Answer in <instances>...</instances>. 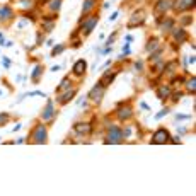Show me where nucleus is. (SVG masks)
<instances>
[{
    "label": "nucleus",
    "instance_id": "1",
    "mask_svg": "<svg viewBox=\"0 0 196 196\" xmlns=\"http://www.w3.org/2000/svg\"><path fill=\"white\" fill-rule=\"evenodd\" d=\"M29 143H34V145H44L48 142V128L46 125L43 123H36L34 128L31 130L29 133V138H27Z\"/></svg>",
    "mask_w": 196,
    "mask_h": 196
},
{
    "label": "nucleus",
    "instance_id": "2",
    "mask_svg": "<svg viewBox=\"0 0 196 196\" xmlns=\"http://www.w3.org/2000/svg\"><path fill=\"white\" fill-rule=\"evenodd\" d=\"M123 131L118 125H109L108 131H106V138H104V143L108 145H118V143H123Z\"/></svg>",
    "mask_w": 196,
    "mask_h": 196
},
{
    "label": "nucleus",
    "instance_id": "3",
    "mask_svg": "<svg viewBox=\"0 0 196 196\" xmlns=\"http://www.w3.org/2000/svg\"><path fill=\"white\" fill-rule=\"evenodd\" d=\"M97 22H99V15H97V14L87 15L85 19H78V31H82L84 36H89L92 31H94Z\"/></svg>",
    "mask_w": 196,
    "mask_h": 196
},
{
    "label": "nucleus",
    "instance_id": "4",
    "mask_svg": "<svg viewBox=\"0 0 196 196\" xmlns=\"http://www.w3.org/2000/svg\"><path fill=\"white\" fill-rule=\"evenodd\" d=\"M169 138H170L169 130H166V128H157L152 133L150 143L152 145H164V143H169Z\"/></svg>",
    "mask_w": 196,
    "mask_h": 196
},
{
    "label": "nucleus",
    "instance_id": "5",
    "mask_svg": "<svg viewBox=\"0 0 196 196\" xmlns=\"http://www.w3.org/2000/svg\"><path fill=\"white\" fill-rule=\"evenodd\" d=\"M145 19H147V14H145V10H142V9L135 10V12L131 14V17H130V21H128L126 27H128V29H135V27L143 26V24H145Z\"/></svg>",
    "mask_w": 196,
    "mask_h": 196
},
{
    "label": "nucleus",
    "instance_id": "6",
    "mask_svg": "<svg viewBox=\"0 0 196 196\" xmlns=\"http://www.w3.org/2000/svg\"><path fill=\"white\" fill-rule=\"evenodd\" d=\"M196 0H172V10L176 14H183V12H189L194 9Z\"/></svg>",
    "mask_w": 196,
    "mask_h": 196
},
{
    "label": "nucleus",
    "instance_id": "7",
    "mask_svg": "<svg viewBox=\"0 0 196 196\" xmlns=\"http://www.w3.org/2000/svg\"><path fill=\"white\" fill-rule=\"evenodd\" d=\"M104 92H106V87L101 82H97L96 85L91 89V92L87 94V97H89V101L94 102V104H101V101H102V97H104Z\"/></svg>",
    "mask_w": 196,
    "mask_h": 196
},
{
    "label": "nucleus",
    "instance_id": "8",
    "mask_svg": "<svg viewBox=\"0 0 196 196\" xmlns=\"http://www.w3.org/2000/svg\"><path fill=\"white\" fill-rule=\"evenodd\" d=\"M92 133V123L91 121H77L74 125V135L75 136H89Z\"/></svg>",
    "mask_w": 196,
    "mask_h": 196
},
{
    "label": "nucleus",
    "instance_id": "9",
    "mask_svg": "<svg viewBox=\"0 0 196 196\" xmlns=\"http://www.w3.org/2000/svg\"><path fill=\"white\" fill-rule=\"evenodd\" d=\"M41 121L48 123V125H53V121H55V102H53V99H48V102H46V108L41 113Z\"/></svg>",
    "mask_w": 196,
    "mask_h": 196
},
{
    "label": "nucleus",
    "instance_id": "10",
    "mask_svg": "<svg viewBox=\"0 0 196 196\" xmlns=\"http://www.w3.org/2000/svg\"><path fill=\"white\" fill-rule=\"evenodd\" d=\"M114 113H116V119H118V121H123V123L128 121V119H131L133 114H135L131 106H119Z\"/></svg>",
    "mask_w": 196,
    "mask_h": 196
},
{
    "label": "nucleus",
    "instance_id": "11",
    "mask_svg": "<svg viewBox=\"0 0 196 196\" xmlns=\"http://www.w3.org/2000/svg\"><path fill=\"white\" fill-rule=\"evenodd\" d=\"M172 9V0H157L153 5V14L155 15H164Z\"/></svg>",
    "mask_w": 196,
    "mask_h": 196
},
{
    "label": "nucleus",
    "instance_id": "12",
    "mask_svg": "<svg viewBox=\"0 0 196 196\" xmlns=\"http://www.w3.org/2000/svg\"><path fill=\"white\" fill-rule=\"evenodd\" d=\"M75 94H77V89H68V91H63V92H60V96H57V102L60 106H65V104H68L70 101H74V97H75Z\"/></svg>",
    "mask_w": 196,
    "mask_h": 196
},
{
    "label": "nucleus",
    "instance_id": "13",
    "mask_svg": "<svg viewBox=\"0 0 196 196\" xmlns=\"http://www.w3.org/2000/svg\"><path fill=\"white\" fill-rule=\"evenodd\" d=\"M55 24H57V14H55V15H43V17H41L43 33H51V31L55 29Z\"/></svg>",
    "mask_w": 196,
    "mask_h": 196
},
{
    "label": "nucleus",
    "instance_id": "14",
    "mask_svg": "<svg viewBox=\"0 0 196 196\" xmlns=\"http://www.w3.org/2000/svg\"><path fill=\"white\" fill-rule=\"evenodd\" d=\"M170 34H172V38H174V41L177 44L184 43V41H187V31L184 29V27H172L170 29Z\"/></svg>",
    "mask_w": 196,
    "mask_h": 196
},
{
    "label": "nucleus",
    "instance_id": "15",
    "mask_svg": "<svg viewBox=\"0 0 196 196\" xmlns=\"http://www.w3.org/2000/svg\"><path fill=\"white\" fill-rule=\"evenodd\" d=\"M85 72H87V61L84 60V58H80V60H77L74 63V67H72V74H74L75 77H84Z\"/></svg>",
    "mask_w": 196,
    "mask_h": 196
},
{
    "label": "nucleus",
    "instance_id": "16",
    "mask_svg": "<svg viewBox=\"0 0 196 196\" xmlns=\"http://www.w3.org/2000/svg\"><path fill=\"white\" fill-rule=\"evenodd\" d=\"M96 5H97V0H84L82 15H80V19H85L87 15H91V14L96 10Z\"/></svg>",
    "mask_w": 196,
    "mask_h": 196
},
{
    "label": "nucleus",
    "instance_id": "17",
    "mask_svg": "<svg viewBox=\"0 0 196 196\" xmlns=\"http://www.w3.org/2000/svg\"><path fill=\"white\" fill-rule=\"evenodd\" d=\"M14 19V9L10 5H2L0 7V22H10Z\"/></svg>",
    "mask_w": 196,
    "mask_h": 196
},
{
    "label": "nucleus",
    "instance_id": "18",
    "mask_svg": "<svg viewBox=\"0 0 196 196\" xmlns=\"http://www.w3.org/2000/svg\"><path fill=\"white\" fill-rule=\"evenodd\" d=\"M170 92H172V89H170L169 84L167 85H159L157 87V97L160 101H167L170 97Z\"/></svg>",
    "mask_w": 196,
    "mask_h": 196
},
{
    "label": "nucleus",
    "instance_id": "19",
    "mask_svg": "<svg viewBox=\"0 0 196 196\" xmlns=\"http://www.w3.org/2000/svg\"><path fill=\"white\" fill-rule=\"evenodd\" d=\"M174 24H176V21L172 17H164L159 22V27H160L162 33H170V29L174 27Z\"/></svg>",
    "mask_w": 196,
    "mask_h": 196
},
{
    "label": "nucleus",
    "instance_id": "20",
    "mask_svg": "<svg viewBox=\"0 0 196 196\" xmlns=\"http://www.w3.org/2000/svg\"><path fill=\"white\" fill-rule=\"evenodd\" d=\"M43 65H36L34 68H33V72H31V80H33V84H39V78L43 77Z\"/></svg>",
    "mask_w": 196,
    "mask_h": 196
},
{
    "label": "nucleus",
    "instance_id": "21",
    "mask_svg": "<svg viewBox=\"0 0 196 196\" xmlns=\"http://www.w3.org/2000/svg\"><path fill=\"white\" fill-rule=\"evenodd\" d=\"M162 53H164V46H159L157 50H153V51L148 55V61H150V63H155V61L162 60Z\"/></svg>",
    "mask_w": 196,
    "mask_h": 196
},
{
    "label": "nucleus",
    "instance_id": "22",
    "mask_svg": "<svg viewBox=\"0 0 196 196\" xmlns=\"http://www.w3.org/2000/svg\"><path fill=\"white\" fill-rule=\"evenodd\" d=\"M160 46V41H159V38H150L147 41V44H145V51L147 53H152L153 50H157Z\"/></svg>",
    "mask_w": 196,
    "mask_h": 196
},
{
    "label": "nucleus",
    "instance_id": "23",
    "mask_svg": "<svg viewBox=\"0 0 196 196\" xmlns=\"http://www.w3.org/2000/svg\"><path fill=\"white\" fill-rule=\"evenodd\" d=\"M72 85H74V82H72V78L70 77H65L63 80H61V84L57 87V92H63V91H68V89H72Z\"/></svg>",
    "mask_w": 196,
    "mask_h": 196
},
{
    "label": "nucleus",
    "instance_id": "24",
    "mask_svg": "<svg viewBox=\"0 0 196 196\" xmlns=\"http://www.w3.org/2000/svg\"><path fill=\"white\" fill-rule=\"evenodd\" d=\"M184 84H186V91L189 92L191 96H194V94H196V77H194V75H193L189 80H186Z\"/></svg>",
    "mask_w": 196,
    "mask_h": 196
},
{
    "label": "nucleus",
    "instance_id": "25",
    "mask_svg": "<svg viewBox=\"0 0 196 196\" xmlns=\"http://www.w3.org/2000/svg\"><path fill=\"white\" fill-rule=\"evenodd\" d=\"M162 68H164V60H159L155 63H152L150 67V74L155 75V74H162Z\"/></svg>",
    "mask_w": 196,
    "mask_h": 196
},
{
    "label": "nucleus",
    "instance_id": "26",
    "mask_svg": "<svg viewBox=\"0 0 196 196\" xmlns=\"http://www.w3.org/2000/svg\"><path fill=\"white\" fill-rule=\"evenodd\" d=\"M67 50V44H53V50H51V55L50 57H58L61 53Z\"/></svg>",
    "mask_w": 196,
    "mask_h": 196
},
{
    "label": "nucleus",
    "instance_id": "27",
    "mask_svg": "<svg viewBox=\"0 0 196 196\" xmlns=\"http://www.w3.org/2000/svg\"><path fill=\"white\" fill-rule=\"evenodd\" d=\"M60 7H61V0H50L48 2V9L51 10V12H55V14L60 10Z\"/></svg>",
    "mask_w": 196,
    "mask_h": 196
},
{
    "label": "nucleus",
    "instance_id": "28",
    "mask_svg": "<svg viewBox=\"0 0 196 196\" xmlns=\"http://www.w3.org/2000/svg\"><path fill=\"white\" fill-rule=\"evenodd\" d=\"M183 96H184L183 91H176V92H170V97H169V99L172 101V102H179V101L183 99Z\"/></svg>",
    "mask_w": 196,
    "mask_h": 196
},
{
    "label": "nucleus",
    "instance_id": "29",
    "mask_svg": "<svg viewBox=\"0 0 196 196\" xmlns=\"http://www.w3.org/2000/svg\"><path fill=\"white\" fill-rule=\"evenodd\" d=\"M9 119H10V116L7 113H0V126H5L9 123Z\"/></svg>",
    "mask_w": 196,
    "mask_h": 196
},
{
    "label": "nucleus",
    "instance_id": "30",
    "mask_svg": "<svg viewBox=\"0 0 196 196\" xmlns=\"http://www.w3.org/2000/svg\"><path fill=\"white\" fill-rule=\"evenodd\" d=\"M189 24H193V17L191 15H184V17L181 19V27H186V26H189Z\"/></svg>",
    "mask_w": 196,
    "mask_h": 196
},
{
    "label": "nucleus",
    "instance_id": "31",
    "mask_svg": "<svg viewBox=\"0 0 196 196\" xmlns=\"http://www.w3.org/2000/svg\"><path fill=\"white\" fill-rule=\"evenodd\" d=\"M170 113V108H164L162 111H159V113L155 114V119H160V118H164V116H167V114Z\"/></svg>",
    "mask_w": 196,
    "mask_h": 196
},
{
    "label": "nucleus",
    "instance_id": "32",
    "mask_svg": "<svg viewBox=\"0 0 196 196\" xmlns=\"http://www.w3.org/2000/svg\"><path fill=\"white\" fill-rule=\"evenodd\" d=\"M116 34H118V31H114L113 34H111V36L108 38V41H104V44H106V46H111V44L114 43V39H116Z\"/></svg>",
    "mask_w": 196,
    "mask_h": 196
},
{
    "label": "nucleus",
    "instance_id": "33",
    "mask_svg": "<svg viewBox=\"0 0 196 196\" xmlns=\"http://www.w3.org/2000/svg\"><path fill=\"white\" fill-rule=\"evenodd\" d=\"M121 131H123V138H130V136H131V126L121 128Z\"/></svg>",
    "mask_w": 196,
    "mask_h": 196
},
{
    "label": "nucleus",
    "instance_id": "34",
    "mask_svg": "<svg viewBox=\"0 0 196 196\" xmlns=\"http://www.w3.org/2000/svg\"><path fill=\"white\" fill-rule=\"evenodd\" d=\"M184 119H191L189 114H176V121H184Z\"/></svg>",
    "mask_w": 196,
    "mask_h": 196
},
{
    "label": "nucleus",
    "instance_id": "35",
    "mask_svg": "<svg viewBox=\"0 0 196 196\" xmlns=\"http://www.w3.org/2000/svg\"><path fill=\"white\" fill-rule=\"evenodd\" d=\"M2 63H4V68H10V65H12V61L7 57H2Z\"/></svg>",
    "mask_w": 196,
    "mask_h": 196
},
{
    "label": "nucleus",
    "instance_id": "36",
    "mask_svg": "<svg viewBox=\"0 0 196 196\" xmlns=\"http://www.w3.org/2000/svg\"><path fill=\"white\" fill-rule=\"evenodd\" d=\"M133 67H135V70H136V72H142V70H143V61H135V65H133Z\"/></svg>",
    "mask_w": 196,
    "mask_h": 196
},
{
    "label": "nucleus",
    "instance_id": "37",
    "mask_svg": "<svg viewBox=\"0 0 196 196\" xmlns=\"http://www.w3.org/2000/svg\"><path fill=\"white\" fill-rule=\"evenodd\" d=\"M43 39H44V36H43V33H38V34H36V44H41L43 43Z\"/></svg>",
    "mask_w": 196,
    "mask_h": 196
},
{
    "label": "nucleus",
    "instance_id": "38",
    "mask_svg": "<svg viewBox=\"0 0 196 196\" xmlns=\"http://www.w3.org/2000/svg\"><path fill=\"white\" fill-rule=\"evenodd\" d=\"M128 55H130V44H126V43H125V46H123V57L126 58Z\"/></svg>",
    "mask_w": 196,
    "mask_h": 196
},
{
    "label": "nucleus",
    "instance_id": "39",
    "mask_svg": "<svg viewBox=\"0 0 196 196\" xmlns=\"http://www.w3.org/2000/svg\"><path fill=\"white\" fill-rule=\"evenodd\" d=\"M21 5H22V7H27V9H29L31 5H33V0H21Z\"/></svg>",
    "mask_w": 196,
    "mask_h": 196
},
{
    "label": "nucleus",
    "instance_id": "40",
    "mask_svg": "<svg viewBox=\"0 0 196 196\" xmlns=\"http://www.w3.org/2000/svg\"><path fill=\"white\" fill-rule=\"evenodd\" d=\"M72 46H74V48H80V46H82V39H74Z\"/></svg>",
    "mask_w": 196,
    "mask_h": 196
},
{
    "label": "nucleus",
    "instance_id": "41",
    "mask_svg": "<svg viewBox=\"0 0 196 196\" xmlns=\"http://www.w3.org/2000/svg\"><path fill=\"white\" fill-rule=\"evenodd\" d=\"M140 108L143 109V111H150V106H148L147 102H140Z\"/></svg>",
    "mask_w": 196,
    "mask_h": 196
},
{
    "label": "nucleus",
    "instance_id": "42",
    "mask_svg": "<svg viewBox=\"0 0 196 196\" xmlns=\"http://www.w3.org/2000/svg\"><path fill=\"white\" fill-rule=\"evenodd\" d=\"M131 41H133V36H131V34H128L126 38H125V43H126V44H131Z\"/></svg>",
    "mask_w": 196,
    "mask_h": 196
},
{
    "label": "nucleus",
    "instance_id": "43",
    "mask_svg": "<svg viewBox=\"0 0 196 196\" xmlns=\"http://www.w3.org/2000/svg\"><path fill=\"white\" fill-rule=\"evenodd\" d=\"M194 61H196V58H194V55H191V57L187 58V63H191V65H194Z\"/></svg>",
    "mask_w": 196,
    "mask_h": 196
},
{
    "label": "nucleus",
    "instance_id": "44",
    "mask_svg": "<svg viewBox=\"0 0 196 196\" xmlns=\"http://www.w3.org/2000/svg\"><path fill=\"white\" fill-rule=\"evenodd\" d=\"M177 133H179V135H184V133H186V128H184V126H179V128H177Z\"/></svg>",
    "mask_w": 196,
    "mask_h": 196
},
{
    "label": "nucleus",
    "instance_id": "45",
    "mask_svg": "<svg viewBox=\"0 0 196 196\" xmlns=\"http://www.w3.org/2000/svg\"><path fill=\"white\" fill-rule=\"evenodd\" d=\"M118 15H119V10H116V12H114L113 15H111V17H109V21H114V19H116Z\"/></svg>",
    "mask_w": 196,
    "mask_h": 196
},
{
    "label": "nucleus",
    "instance_id": "46",
    "mask_svg": "<svg viewBox=\"0 0 196 196\" xmlns=\"http://www.w3.org/2000/svg\"><path fill=\"white\" fill-rule=\"evenodd\" d=\"M60 68H61V65H55V67H51L50 70H51V72H58Z\"/></svg>",
    "mask_w": 196,
    "mask_h": 196
},
{
    "label": "nucleus",
    "instance_id": "47",
    "mask_svg": "<svg viewBox=\"0 0 196 196\" xmlns=\"http://www.w3.org/2000/svg\"><path fill=\"white\" fill-rule=\"evenodd\" d=\"M53 41L55 39H46V46H53Z\"/></svg>",
    "mask_w": 196,
    "mask_h": 196
},
{
    "label": "nucleus",
    "instance_id": "48",
    "mask_svg": "<svg viewBox=\"0 0 196 196\" xmlns=\"http://www.w3.org/2000/svg\"><path fill=\"white\" fill-rule=\"evenodd\" d=\"M111 65V60H108V61H104V65H102V68H108V67Z\"/></svg>",
    "mask_w": 196,
    "mask_h": 196
},
{
    "label": "nucleus",
    "instance_id": "49",
    "mask_svg": "<svg viewBox=\"0 0 196 196\" xmlns=\"http://www.w3.org/2000/svg\"><path fill=\"white\" fill-rule=\"evenodd\" d=\"M77 36H78V33L75 31V33H72V36H70V38H72V39H77Z\"/></svg>",
    "mask_w": 196,
    "mask_h": 196
},
{
    "label": "nucleus",
    "instance_id": "50",
    "mask_svg": "<svg viewBox=\"0 0 196 196\" xmlns=\"http://www.w3.org/2000/svg\"><path fill=\"white\" fill-rule=\"evenodd\" d=\"M21 126H22V125H15V126H14V131H19V130H21Z\"/></svg>",
    "mask_w": 196,
    "mask_h": 196
},
{
    "label": "nucleus",
    "instance_id": "51",
    "mask_svg": "<svg viewBox=\"0 0 196 196\" xmlns=\"http://www.w3.org/2000/svg\"><path fill=\"white\" fill-rule=\"evenodd\" d=\"M2 96H4V91H2V89H0V97H2Z\"/></svg>",
    "mask_w": 196,
    "mask_h": 196
}]
</instances>
